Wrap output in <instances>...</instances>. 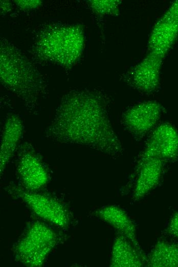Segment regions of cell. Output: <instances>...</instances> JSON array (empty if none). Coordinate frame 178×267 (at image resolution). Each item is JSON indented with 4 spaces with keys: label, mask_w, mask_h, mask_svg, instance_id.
Segmentation results:
<instances>
[{
    "label": "cell",
    "mask_w": 178,
    "mask_h": 267,
    "mask_svg": "<svg viewBox=\"0 0 178 267\" xmlns=\"http://www.w3.org/2000/svg\"><path fill=\"white\" fill-rule=\"evenodd\" d=\"M107 100L100 91L73 90L64 95L45 131L47 138L86 146L111 156L122 154V143L109 120Z\"/></svg>",
    "instance_id": "1"
},
{
    "label": "cell",
    "mask_w": 178,
    "mask_h": 267,
    "mask_svg": "<svg viewBox=\"0 0 178 267\" xmlns=\"http://www.w3.org/2000/svg\"><path fill=\"white\" fill-rule=\"evenodd\" d=\"M1 82L23 102L27 110L35 113L47 92V84L33 64L12 43L1 40Z\"/></svg>",
    "instance_id": "2"
},
{
    "label": "cell",
    "mask_w": 178,
    "mask_h": 267,
    "mask_svg": "<svg viewBox=\"0 0 178 267\" xmlns=\"http://www.w3.org/2000/svg\"><path fill=\"white\" fill-rule=\"evenodd\" d=\"M85 43L79 25L53 23L37 32L31 49L37 60L70 68L81 55Z\"/></svg>",
    "instance_id": "3"
},
{
    "label": "cell",
    "mask_w": 178,
    "mask_h": 267,
    "mask_svg": "<svg viewBox=\"0 0 178 267\" xmlns=\"http://www.w3.org/2000/svg\"><path fill=\"white\" fill-rule=\"evenodd\" d=\"M58 240L57 234L48 225L33 222L15 244L14 256L26 266H41Z\"/></svg>",
    "instance_id": "4"
},
{
    "label": "cell",
    "mask_w": 178,
    "mask_h": 267,
    "mask_svg": "<svg viewBox=\"0 0 178 267\" xmlns=\"http://www.w3.org/2000/svg\"><path fill=\"white\" fill-rule=\"evenodd\" d=\"M7 190L12 196L21 200L40 219L62 229L69 226V212L64 204L55 197L14 184H10Z\"/></svg>",
    "instance_id": "5"
},
{
    "label": "cell",
    "mask_w": 178,
    "mask_h": 267,
    "mask_svg": "<svg viewBox=\"0 0 178 267\" xmlns=\"http://www.w3.org/2000/svg\"><path fill=\"white\" fill-rule=\"evenodd\" d=\"M178 157V131L170 124L163 123L151 133L137 162L134 177L146 161L155 158L163 161Z\"/></svg>",
    "instance_id": "6"
},
{
    "label": "cell",
    "mask_w": 178,
    "mask_h": 267,
    "mask_svg": "<svg viewBox=\"0 0 178 267\" xmlns=\"http://www.w3.org/2000/svg\"><path fill=\"white\" fill-rule=\"evenodd\" d=\"M16 171L24 188L33 191L44 187L49 175L32 145L25 142L18 147Z\"/></svg>",
    "instance_id": "7"
},
{
    "label": "cell",
    "mask_w": 178,
    "mask_h": 267,
    "mask_svg": "<svg viewBox=\"0 0 178 267\" xmlns=\"http://www.w3.org/2000/svg\"><path fill=\"white\" fill-rule=\"evenodd\" d=\"M162 109L161 104L154 101L138 103L124 112L122 124L136 140H141L153 129Z\"/></svg>",
    "instance_id": "8"
},
{
    "label": "cell",
    "mask_w": 178,
    "mask_h": 267,
    "mask_svg": "<svg viewBox=\"0 0 178 267\" xmlns=\"http://www.w3.org/2000/svg\"><path fill=\"white\" fill-rule=\"evenodd\" d=\"M178 36V0L173 2L153 26L148 48L164 58Z\"/></svg>",
    "instance_id": "9"
},
{
    "label": "cell",
    "mask_w": 178,
    "mask_h": 267,
    "mask_svg": "<svg viewBox=\"0 0 178 267\" xmlns=\"http://www.w3.org/2000/svg\"><path fill=\"white\" fill-rule=\"evenodd\" d=\"M164 57L151 51L127 74L125 80L131 86L145 93H152L160 84Z\"/></svg>",
    "instance_id": "10"
},
{
    "label": "cell",
    "mask_w": 178,
    "mask_h": 267,
    "mask_svg": "<svg viewBox=\"0 0 178 267\" xmlns=\"http://www.w3.org/2000/svg\"><path fill=\"white\" fill-rule=\"evenodd\" d=\"M24 125L17 115H11L6 120L1 140L0 168L2 175L15 151L21 138Z\"/></svg>",
    "instance_id": "11"
},
{
    "label": "cell",
    "mask_w": 178,
    "mask_h": 267,
    "mask_svg": "<svg viewBox=\"0 0 178 267\" xmlns=\"http://www.w3.org/2000/svg\"><path fill=\"white\" fill-rule=\"evenodd\" d=\"M95 213L99 219L115 229L118 234L126 237L142 251L137 240L134 223L124 210L117 205H110L99 208Z\"/></svg>",
    "instance_id": "12"
},
{
    "label": "cell",
    "mask_w": 178,
    "mask_h": 267,
    "mask_svg": "<svg viewBox=\"0 0 178 267\" xmlns=\"http://www.w3.org/2000/svg\"><path fill=\"white\" fill-rule=\"evenodd\" d=\"M164 161L158 158L150 159L140 167L136 176L132 199L143 198L159 184L163 170Z\"/></svg>",
    "instance_id": "13"
},
{
    "label": "cell",
    "mask_w": 178,
    "mask_h": 267,
    "mask_svg": "<svg viewBox=\"0 0 178 267\" xmlns=\"http://www.w3.org/2000/svg\"><path fill=\"white\" fill-rule=\"evenodd\" d=\"M146 258L126 237L118 234L113 244L110 266L113 267H140Z\"/></svg>",
    "instance_id": "14"
},
{
    "label": "cell",
    "mask_w": 178,
    "mask_h": 267,
    "mask_svg": "<svg viewBox=\"0 0 178 267\" xmlns=\"http://www.w3.org/2000/svg\"><path fill=\"white\" fill-rule=\"evenodd\" d=\"M151 267H178V243L159 241L146 258Z\"/></svg>",
    "instance_id": "15"
},
{
    "label": "cell",
    "mask_w": 178,
    "mask_h": 267,
    "mask_svg": "<svg viewBox=\"0 0 178 267\" xmlns=\"http://www.w3.org/2000/svg\"><path fill=\"white\" fill-rule=\"evenodd\" d=\"M119 1H89L88 4L92 9L98 14H117L119 10Z\"/></svg>",
    "instance_id": "16"
},
{
    "label": "cell",
    "mask_w": 178,
    "mask_h": 267,
    "mask_svg": "<svg viewBox=\"0 0 178 267\" xmlns=\"http://www.w3.org/2000/svg\"><path fill=\"white\" fill-rule=\"evenodd\" d=\"M166 232L170 236L178 239V212L171 217Z\"/></svg>",
    "instance_id": "17"
},
{
    "label": "cell",
    "mask_w": 178,
    "mask_h": 267,
    "mask_svg": "<svg viewBox=\"0 0 178 267\" xmlns=\"http://www.w3.org/2000/svg\"><path fill=\"white\" fill-rule=\"evenodd\" d=\"M16 5L21 9L29 10L38 7L41 4L40 1H15Z\"/></svg>",
    "instance_id": "18"
}]
</instances>
